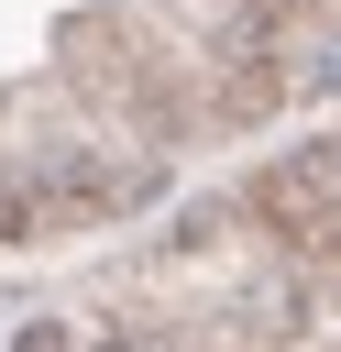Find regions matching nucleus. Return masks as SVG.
<instances>
[{"label":"nucleus","mask_w":341,"mask_h":352,"mask_svg":"<svg viewBox=\"0 0 341 352\" xmlns=\"http://www.w3.org/2000/svg\"><path fill=\"white\" fill-rule=\"evenodd\" d=\"M11 352H77V330H55V319H33V330H11Z\"/></svg>","instance_id":"4"},{"label":"nucleus","mask_w":341,"mask_h":352,"mask_svg":"<svg viewBox=\"0 0 341 352\" xmlns=\"http://www.w3.org/2000/svg\"><path fill=\"white\" fill-rule=\"evenodd\" d=\"M110 352H143V341H110Z\"/></svg>","instance_id":"6"},{"label":"nucleus","mask_w":341,"mask_h":352,"mask_svg":"<svg viewBox=\"0 0 341 352\" xmlns=\"http://www.w3.org/2000/svg\"><path fill=\"white\" fill-rule=\"evenodd\" d=\"M220 220H231L220 198H198V209H176V253H209V242H220Z\"/></svg>","instance_id":"3"},{"label":"nucleus","mask_w":341,"mask_h":352,"mask_svg":"<svg viewBox=\"0 0 341 352\" xmlns=\"http://www.w3.org/2000/svg\"><path fill=\"white\" fill-rule=\"evenodd\" d=\"M253 209H264L286 242H341V132H319V143L275 154V165H264V187H253Z\"/></svg>","instance_id":"2"},{"label":"nucleus","mask_w":341,"mask_h":352,"mask_svg":"<svg viewBox=\"0 0 341 352\" xmlns=\"http://www.w3.org/2000/svg\"><path fill=\"white\" fill-rule=\"evenodd\" d=\"M297 55V33H286V0H242L220 33H209V110L220 121H264L275 99H286V66Z\"/></svg>","instance_id":"1"},{"label":"nucleus","mask_w":341,"mask_h":352,"mask_svg":"<svg viewBox=\"0 0 341 352\" xmlns=\"http://www.w3.org/2000/svg\"><path fill=\"white\" fill-rule=\"evenodd\" d=\"M22 231H33V220H22V198H0V242H22Z\"/></svg>","instance_id":"5"}]
</instances>
